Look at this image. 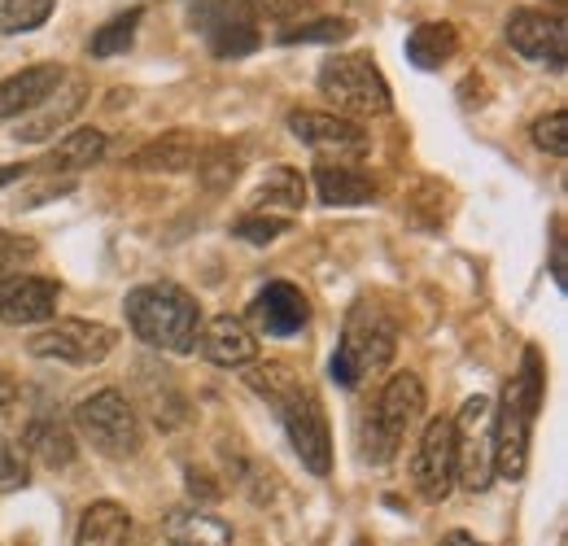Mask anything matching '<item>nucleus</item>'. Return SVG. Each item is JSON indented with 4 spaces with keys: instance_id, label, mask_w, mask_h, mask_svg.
Masks as SVG:
<instances>
[{
    "instance_id": "obj_15",
    "label": "nucleus",
    "mask_w": 568,
    "mask_h": 546,
    "mask_svg": "<svg viewBox=\"0 0 568 546\" xmlns=\"http://www.w3.org/2000/svg\"><path fill=\"white\" fill-rule=\"evenodd\" d=\"M250 315H254L263 337H297L311 324V302H306V293L297 284L272 280L267 289H258Z\"/></svg>"
},
{
    "instance_id": "obj_6",
    "label": "nucleus",
    "mask_w": 568,
    "mask_h": 546,
    "mask_svg": "<svg viewBox=\"0 0 568 546\" xmlns=\"http://www.w3.org/2000/svg\"><path fill=\"white\" fill-rule=\"evenodd\" d=\"M455 424V485L486 494L495 481V407L490 398H468Z\"/></svg>"
},
{
    "instance_id": "obj_1",
    "label": "nucleus",
    "mask_w": 568,
    "mask_h": 546,
    "mask_svg": "<svg viewBox=\"0 0 568 546\" xmlns=\"http://www.w3.org/2000/svg\"><path fill=\"white\" fill-rule=\"evenodd\" d=\"M128 311V328L153 350L166 354H193L197 337H202V311L193 302L189 289L171 284V280H153L128 293L123 302Z\"/></svg>"
},
{
    "instance_id": "obj_3",
    "label": "nucleus",
    "mask_w": 568,
    "mask_h": 546,
    "mask_svg": "<svg viewBox=\"0 0 568 546\" xmlns=\"http://www.w3.org/2000/svg\"><path fill=\"white\" fill-rule=\"evenodd\" d=\"M428 394L425 381L416 372H394L381 390V398L363 415V459L367 464H389L403 442L412 437V428L425 419Z\"/></svg>"
},
{
    "instance_id": "obj_7",
    "label": "nucleus",
    "mask_w": 568,
    "mask_h": 546,
    "mask_svg": "<svg viewBox=\"0 0 568 546\" xmlns=\"http://www.w3.org/2000/svg\"><path fill=\"white\" fill-rule=\"evenodd\" d=\"M276 411H281L288 446L302 459V468L311 477H328L333 473V433H328V415H324V403L315 398V390H306V385L288 390L276 403Z\"/></svg>"
},
{
    "instance_id": "obj_10",
    "label": "nucleus",
    "mask_w": 568,
    "mask_h": 546,
    "mask_svg": "<svg viewBox=\"0 0 568 546\" xmlns=\"http://www.w3.org/2000/svg\"><path fill=\"white\" fill-rule=\"evenodd\" d=\"M412 485L425 503H442L455 489V424L428 419L412 451Z\"/></svg>"
},
{
    "instance_id": "obj_40",
    "label": "nucleus",
    "mask_w": 568,
    "mask_h": 546,
    "mask_svg": "<svg viewBox=\"0 0 568 546\" xmlns=\"http://www.w3.org/2000/svg\"><path fill=\"white\" fill-rule=\"evenodd\" d=\"M551 272H556V284L565 289V232L556 223V259H551Z\"/></svg>"
},
{
    "instance_id": "obj_12",
    "label": "nucleus",
    "mask_w": 568,
    "mask_h": 546,
    "mask_svg": "<svg viewBox=\"0 0 568 546\" xmlns=\"http://www.w3.org/2000/svg\"><path fill=\"white\" fill-rule=\"evenodd\" d=\"M534 411L520 407L511 390H503V403L495 411V477L520 481L529 468V433H534Z\"/></svg>"
},
{
    "instance_id": "obj_22",
    "label": "nucleus",
    "mask_w": 568,
    "mask_h": 546,
    "mask_svg": "<svg viewBox=\"0 0 568 546\" xmlns=\"http://www.w3.org/2000/svg\"><path fill=\"white\" fill-rule=\"evenodd\" d=\"M162 534L171 546H232V525L219 520L214 512H202V507H180L162 520Z\"/></svg>"
},
{
    "instance_id": "obj_32",
    "label": "nucleus",
    "mask_w": 568,
    "mask_h": 546,
    "mask_svg": "<svg viewBox=\"0 0 568 546\" xmlns=\"http://www.w3.org/2000/svg\"><path fill=\"white\" fill-rule=\"evenodd\" d=\"M245 385L258 394V398H267V403H281L288 390H297L302 381H297V372L288 367V363H254L250 372H245Z\"/></svg>"
},
{
    "instance_id": "obj_23",
    "label": "nucleus",
    "mask_w": 568,
    "mask_h": 546,
    "mask_svg": "<svg viewBox=\"0 0 568 546\" xmlns=\"http://www.w3.org/2000/svg\"><path fill=\"white\" fill-rule=\"evenodd\" d=\"M101 158H105V132H101V128H79V132L58 140V149L44 153L40 166H44L49 175H74V171L97 166Z\"/></svg>"
},
{
    "instance_id": "obj_2",
    "label": "nucleus",
    "mask_w": 568,
    "mask_h": 546,
    "mask_svg": "<svg viewBox=\"0 0 568 546\" xmlns=\"http://www.w3.org/2000/svg\"><path fill=\"white\" fill-rule=\"evenodd\" d=\"M394 350H398L394 315L376 297H358L355 306H351V315H346V333H342V342H337L333 358H328V376L337 385L355 390L363 376L389 367Z\"/></svg>"
},
{
    "instance_id": "obj_20",
    "label": "nucleus",
    "mask_w": 568,
    "mask_h": 546,
    "mask_svg": "<svg viewBox=\"0 0 568 546\" xmlns=\"http://www.w3.org/2000/svg\"><path fill=\"white\" fill-rule=\"evenodd\" d=\"M202 354L219 363V367H245V363H254V354H258V337L250 333V324L245 320H236V315H219L211 320L206 328H202Z\"/></svg>"
},
{
    "instance_id": "obj_34",
    "label": "nucleus",
    "mask_w": 568,
    "mask_h": 546,
    "mask_svg": "<svg viewBox=\"0 0 568 546\" xmlns=\"http://www.w3.org/2000/svg\"><path fill=\"white\" fill-rule=\"evenodd\" d=\"M534 144L551 158H568V114L565 110H551L534 123Z\"/></svg>"
},
{
    "instance_id": "obj_17",
    "label": "nucleus",
    "mask_w": 568,
    "mask_h": 546,
    "mask_svg": "<svg viewBox=\"0 0 568 546\" xmlns=\"http://www.w3.org/2000/svg\"><path fill=\"white\" fill-rule=\"evenodd\" d=\"M67 79V70L58 62L44 67H27L9 79H0V119H22L31 114L40 101H49V92H58V83Z\"/></svg>"
},
{
    "instance_id": "obj_29",
    "label": "nucleus",
    "mask_w": 568,
    "mask_h": 546,
    "mask_svg": "<svg viewBox=\"0 0 568 546\" xmlns=\"http://www.w3.org/2000/svg\"><path fill=\"white\" fill-rule=\"evenodd\" d=\"M355 36V22L351 18H337V13H328V18H306V22H288L281 36V44H342V40H351Z\"/></svg>"
},
{
    "instance_id": "obj_30",
    "label": "nucleus",
    "mask_w": 568,
    "mask_h": 546,
    "mask_svg": "<svg viewBox=\"0 0 568 546\" xmlns=\"http://www.w3.org/2000/svg\"><path fill=\"white\" fill-rule=\"evenodd\" d=\"M144 398H149V415L158 419V428H175V424H184L189 419V403H184V394L175 390V381L171 376H162V390H158V381H153V372L144 367Z\"/></svg>"
},
{
    "instance_id": "obj_21",
    "label": "nucleus",
    "mask_w": 568,
    "mask_h": 546,
    "mask_svg": "<svg viewBox=\"0 0 568 546\" xmlns=\"http://www.w3.org/2000/svg\"><path fill=\"white\" fill-rule=\"evenodd\" d=\"M74 546H136V525H132L128 507L114 503V498L92 503V507L79 516Z\"/></svg>"
},
{
    "instance_id": "obj_11",
    "label": "nucleus",
    "mask_w": 568,
    "mask_h": 546,
    "mask_svg": "<svg viewBox=\"0 0 568 546\" xmlns=\"http://www.w3.org/2000/svg\"><path fill=\"white\" fill-rule=\"evenodd\" d=\"M58 280L44 275H4L0 280V324L9 328H31V324H49L58 315Z\"/></svg>"
},
{
    "instance_id": "obj_35",
    "label": "nucleus",
    "mask_w": 568,
    "mask_h": 546,
    "mask_svg": "<svg viewBox=\"0 0 568 546\" xmlns=\"http://www.w3.org/2000/svg\"><path fill=\"white\" fill-rule=\"evenodd\" d=\"M31 468H27V451L18 442H4L0 437V494H13V489H27Z\"/></svg>"
},
{
    "instance_id": "obj_31",
    "label": "nucleus",
    "mask_w": 568,
    "mask_h": 546,
    "mask_svg": "<svg viewBox=\"0 0 568 546\" xmlns=\"http://www.w3.org/2000/svg\"><path fill=\"white\" fill-rule=\"evenodd\" d=\"M53 13V0H0V36L40 31Z\"/></svg>"
},
{
    "instance_id": "obj_5",
    "label": "nucleus",
    "mask_w": 568,
    "mask_h": 546,
    "mask_svg": "<svg viewBox=\"0 0 568 546\" xmlns=\"http://www.w3.org/2000/svg\"><path fill=\"white\" fill-rule=\"evenodd\" d=\"M74 428L105 459H132V455H141V415H136L132 398L123 390H97V394L79 398Z\"/></svg>"
},
{
    "instance_id": "obj_27",
    "label": "nucleus",
    "mask_w": 568,
    "mask_h": 546,
    "mask_svg": "<svg viewBox=\"0 0 568 546\" xmlns=\"http://www.w3.org/2000/svg\"><path fill=\"white\" fill-rule=\"evenodd\" d=\"M254 214H267V210H302L306 202V180L293 171V166H272L258 189H254Z\"/></svg>"
},
{
    "instance_id": "obj_38",
    "label": "nucleus",
    "mask_w": 568,
    "mask_h": 546,
    "mask_svg": "<svg viewBox=\"0 0 568 546\" xmlns=\"http://www.w3.org/2000/svg\"><path fill=\"white\" fill-rule=\"evenodd\" d=\"M189 494H193V498H202V503H214V498H219V485L211 481V473L189 468Z\"/></svg>"
},
{
    "instance_id": "obj_39",
    "label": "nucleus",
    "mask_w": 568,
    "mask_h": 546,
    "mask_svg": "<svg viewBox=\"0 0 568 546\" xmlns=\"http://www.w3.org/2000/svg\"><path fill=\"white\" fill-rule=\"evenodd\" d=\"M18 394H22V390H18V381H13L9 372H0V415L18 403Z\"/></svg>"
},
{
    "instance_id": "obj_8",
    "label": "nucleus",
    "mask_w": 568,
    "mask_h": 546,
    "mask_svg": "<svg viewBox=\"0 0 568 546\" xmlns=\"http://www.w3.org/2000/svg\"><path fill=\"white\" fill-rule=\"evenodd\" d=\"M119 333L110 324H97V320H49L27 350L36 358H49V363H71V367H97L114 354Z\"/></svg>"
},
{
    "instance_id": "obj_24",
    "label": "nucleus",
    "mask_w": 568,
    "mask_h": 546,
    "mask_svg": "<svg viewBox=\"0 0 568 546\" xmlns=\"http://www.w3.org/2000/svg\"><path fill=\"white\" fill-rule=\"evenodd\" d=\"M22 451L27 455H36L44 468H71L74 464V437L67 424H58V419H31L27 424V433H22Z\"/></svg>"
},
{
    "instance_id": "obj_19",
    "label": "nucleus",
    "mask_w": 568,
    "mask_h": 546,
    "mask_svg": "<svg viewBox=\"0 0 568 546\" xmlns=\"http://www.w3.org/2000/svg\"><path fill=\"white\" fill-rule=\"evenodd\" d=\"M202 149H206V140L197 136V132L175 128V132H166V136L149 140L144 149H136V153H132V166H136V171H162V175L193 171L197 158H202Z\"/></svg>"
},
{
    "instance_id": "obj_26",
    "label": "nucleus",
    "mask_w": 568,
    "mask_h": 546,
    "mask_svg": "<svg viewBox=\"0 0 568 546\" xmlns=\"http://www.w3.org/2000/svg\"><path fill=\"white\" fill-rule=\"evenodd\" d=\"M241 166H245V149L241 144H232V140H206V149H202V158H197L193 171H197V180L211 193H223V189L236 184Z\"/></svg>"
},
{
    "instance_id": "obj_18",
    "label": "nucleus",
    "mask_w": 568,
    "mask_h": 546,
    "mask_svg": "<svg viewBox=\"0 0 568 546\" xmlns=\"http://www.w3.org/2000/svg\"><path fill=\"white\" fill-rule=\"evenodd\" d=\"M311 180H315V198L324 205H372L381 198V184L355 162H320Z\"/></svg>"
},
{
    "instance_id": "obj_28",
    "label": "nucleus",
    "mask_w": 568,
    "mask_h": 546,
    "mask_svg": "<svg viewBox=\"0 0 568 546\" xmlns=\"http://www.w3.org/2000/svg\"><path fill=\"white\" fill-rule=\"evenodd\" d=\"M141 18H144V9L114 13L105 27L92 31V40H88V58H119V53H128L132 40H136V31H141Z\"/></svg>"
},
{
    "instance_id": "obj_42",
    "label": "nucleus",
    "mask_w": 568,
    "mask_h": 546,
    "mask_svg": "<svg viewBox=\"0 0 568 546\" xmlns=\"http://www.w3.org/2000/svg\"><path fill=\"white\" fill-rule=\"evenodd\" d=\"M13 180H22V166H0V189H9Z\"/></svg>"
},
{
    "instance_id": "obj_16",
    "label": "nucleus",
    "mask_w": 568,
    "mask_h": 546,
    "mask_svg": "<svg viewBox=\"0 0 568 546\" xmlns=\"http://www.w3.org/2000/svg\"><path fill=\"white\" fill-rule=\"evenodd\" d=\"M83 105H88V83H83L79 74H67V79L58 83V92H49V101H40V105L22 119V128H18L13 136L22 140V144H40V140L58 136V128H67Z\"/></svg>"
},
{
    "instance_id": "obj_36",
    "label": "nucleus",
    "mask_w": 568,
    "mask_h": 546,
    "mask_svg": "<svg viewBox=\"0 0 568 546\" xmlns=\"http://www.w3.org/2000/svg\"><path fill=\"white\" fill-rule=\"evenodd\" d=\"M284 232H288V219H281V214H245L236 223V236L250 241V245H272Z\"/></svg>"
},
{
    "instance_id": "obj_4",
    "label": "nucleus",
    "mask_w": 568,
    "mask_h": 546,
    "mask_svg": "<svg viewBox=\"0 0 568 546\" xmlns=\"http://www.w3.org/2000/svg\"><path fill=\"white\" fill-rule=\"evenodd\" d=\"M320 92L351 119H381L394 110L389 83L367 53H337L320 67Z\"/></svg>"
},
{
    "instance_id": "obj_25",
    "label": "nucleus",
    "mask_w": 568,
    "mask_h": 546,
    "mask_svg": "<svg viewBox=\"0 0 568 546\" xmlns=\"http://www.w3.org/2000/svg\"><path fill=\"white\" fill-rule=\"evenodd\" d=\"M459 53V31L450 22H420L407 36V62L420 70H442Z\"/></svg>"
},
{
    "instance_id": "obj_37",
    "label": "nucleus",
    "mask_w": 568,
    "mask_h": 546,
    "mask_svg": "<svg viewBox=\"0 0 568 546\" xmlns=\"http://www.w3.org/2000/svg\"><path fill=\"white\" fill-rule=\"evenodd\" d=\"M320 0H250L254 18H272V22H297L302 13H311Z\"/></svg>"
},
{
    "instance_id": "obj_41",
    "label": "nucleus",
    "mask_w": 568,
    "mask_h": 546,
    "mask_svg": "<svg viewBox=\"0 0 568 546\" xmlns=\"http://www.w3.org/2000/svg\"><path fill=\"white\" fill-rule=\"evenodd\" d=\"M437 546H486L481 538H473V534H464V529H455V534H446Z\"/></svg>"
},
{
    "instance_id": "obj_9",
    "label": "nucleus",
    "mask_w": 568,
    "mask_h": 546,
    "mask_svg": "<svg viewBox=\"0 0 568 546\" xmlns=\"http://www.w3.org/2000/svg\"><path fill=\"white\" fill-rule=\"evenodd\" d=\"M193 27H202V36H206V44H211L219 62L250 58L263 40L250 0H202V9L193 13Z\"/></svg>"
},
{
    "instance_id": "obj_33",
    "label": "nucleus",
    "mask_w": 568,
    "mask_h": 546,
    "mask_svg": "<svg viewBox=\"0 0 568 546\" xmlns=\"http://www.w3.org/2000/svg\"><path fill=\"white\" fill-rule=\"evenodd\" d=\"M446 198H450V193H446V184L425 180V184L416 189V198H412V223H416V228H425V232L442 228V223H446V210H450Z\"/></svg>"
},
{
    "instance_id": "obj_14",
    "label": "nucleus",
    "mask_w": 568,
    "mask_h": 546,
    "mask_svg": "<svg viewBox=\"0 0 568 546\" xmlns=\"http://www.w3.org/2000/svg\"><path fill=\"white\" fill-rule=\"evenodd\" d=\"M507 44L529 62L565 67V22L542 9H511L507 13Z\"/></svg>"
},
{
    "instance_id": "obj_13",
    "label": "nucleus",
    "mask_w": 568,
    "mask_h": 546,
    "mask_svg": "<svg viewBox=\"0 0 568 546\" xmlns=\"http://www.w3.org/2000/svg\"><path fill=\"white\" fill-rule=\"evenodd\" d=\"M288 132L302 140V144H311V149H320V153H337V158H358V153H367V132L358 128L355 119H346V114H328V110H288Z\"/></svg>"
}]
</instances>
